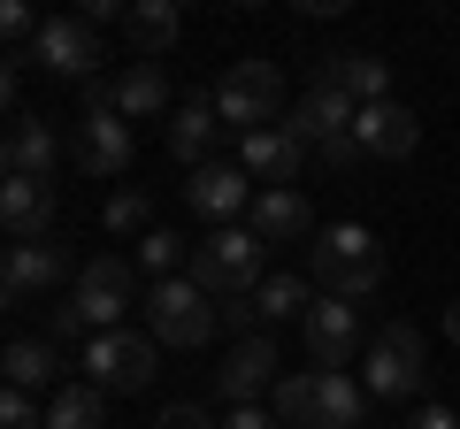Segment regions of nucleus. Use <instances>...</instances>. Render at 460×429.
<instances>
[{
    "label": "nucleus",
    "mask_w": 460,
    "mask_h": 429,
    "mask_svg": "<svg viewBox=\"0 0 460 429\" xmlns=\"http://www.w3.org/2000/svg\"><path fill=\"white\" fill-rule=\"evenodd\" d=\"M307 268H314V284H323V299H345V307H361V299L384 292V246L361 231V223H330V231H314Z\"/></svg>",
    "instance_id": "1"
},
{
    "label": "nucleus",
    "mask_w": 460,
    "mask_h": 429,
    "mask_svg": "<svg viewBox=\"0 0 460 429\" xmlns=\"http://www.w3.org/2000/svg\"><path fill=\"white\" fill-rule=\"evenodd\" d=\"M368 391L353 376H330V368H307V376H277V422L284 429H361Z\"/></svg>",
    "instance_id": "2"
},
{
    "label": "nucleus",
    "mask_w": 460,
    "mask_h": 429,
    "mask_svg": "<svg viewBox=\"0 0 460 429\" xmlns=\"http://www.w3.org/2000/svg\"><path fill=\"white\" fill-rule=\"evenodd\" d=\"M261 238L253 231H238V223H223V231H208L192 246V268L184 276L199 284V292H223V299H246V292H261Z\"/></svg>",
    "instance_id": "3"
},
{
    "label": "nucleus",
    "mask_w": 460,
    "mask_h": 429,
    "mask_svg": "<svg viewBox=\"0 0 460 429\" xmlns=\"http://www.w3.org/2000/svg\"><path fill=\"white\" fill-rule=\"evenodd\" d=\"M429 383V346L414 322H384L368 337V368H361V391L368 398H422Z\"/></svg>",
    "instance_id": "4"
},
{
    "label": "nucleus",
    "mask_w": 460,
    "mask_h": 429,
    "mask_svg": "<svg viewBox=\"0 0 460 429\" xmlns=\"http://www.w3.org/2000/svg\"><path fill=\"white\" fill-rule=\"evenodd\" d=\"M215 116L223 123H238V138L246 131H277L284 123V77H277V62H230V77L215 84Z\"/></svg>",
    "instance_id": "5"
},
{
    "label": "nucleus",
    "mask_w": 460,
    "mask_h": 429,
    "mask_svg": "<svg viewBox=\"0 0 460 429\" xmlns=\"http://www.w3.org/2000/svg\"><path fill=\"white\" fill-rule=\"evenodd\" d=\"M138 307V276L123 253H100V261L77 268V292H69V314H77V330H123V314Z\"/></svg>",
    "instance_id": "6"
},
{
    "label": "nucleus",
    "mask_w": 460,
    "mask_h": 429,
    "mask_svg": "<svg viewBox=\"0 0 460 429\" xmlns=\"http://www.w3.org/2000/svg\"><path fill=\"white\" fill-rule=\"evenodd\" d=\"M146 322H154V346H208L215 330H223V307H208V292H199L192 276H162L146 292Z\"/></svg>",
    "instance_id": "7"
},
{
    "label": "nucleus",
    "mask_w": 460,
    "mask_h": 429,
    "mask_svg": "<svg viewBox=\"0 0 460 429\" xmlns=\"http://www.w3.org/2000/svg\"><path fill=\"white\" fill-rule=\"evenodd\" d=\"M154 368H162V346L138 330H100L84 337V383H100V391H146Z\"/></svg>",
    "instance_id": "8"
},
{
    "label": "nucleus",
    "mask_w": 460,
    "mask_h": 429,
    "mask_svg": "<svg viewBox=\"0 0 460 429\" xmlns=\"http://www.w3.org/2000/svg\"><path fill=\"white\" fill-rule=\"evenodd\" d=\"M131 123L115 116V108H84V123H77V138H69V162L84 169V177H123L131 169Z\"/></svg>",
    "instance_id": "9"
},
{
    "label": "nucleus",
    "mask_w": 460,
    "mask_h": 429,
    "mask_svg": "<svg viewBox=\"0 0 460 429\" xmlns=\"http://www.w3.org/2000/svg\"><path fill=\"white\" fill-rule=\"evenodd\" d=\"M299 330H307V353H314V368L345 376V361L361 353V307H345V299H314V307L299 314Z\"/></svg>",
    "instance_id": "10"
},
{
    "label": "nucleus",
    "mask_w": 460,
    "mask_h": 429,
    "mask_svg": "<svg viewBox=\"0 0 460 429\" xmlns=\"http://www.w3.org/2000/svg\"><path fill=\"white\" fill-rule=\"evenodd\" d=\"M353 146H361L368 162H407V153L422 146V123H414V108H399V100H376V108L353 116Z\"/></svg>",
    "instance_id": "11"
},
{
    "label": "nucleus",
    "mask_w": 460,
    "mask_h": 429,
    "mask_svg": "<svg viewBox=\"0 0 460 429\" xmlns=\"http://www.w3.org/2000/svg\"><path fill=\"white\" fill-rule=\"evenodd\" d=\"M184 207H192V214H208L215 231H223V223H238V214L253 207L246 169H238V162H208V169H192V184H184Z\"/></svg>",
    "instance_id": "12"
},
{
    "label": "nucleus",
    "mask_w": 460,
    "mask_h": 429,
    "mask_svg": "<svg viewBox=\"0 0 460 429\" xmlns=\"http://www.w3.org/2000/svg\"><path fill=\"white\" fill-rule=\"evenodd\" d=\"M246 231L261 238V246H299V238H314V207L299 184H277V192H253L246 207Z\"/></svg>",
    "instance_id": "13"
},
{
    "label": "nucleus",
    "mask_w": 460,
    "mask_h": 429,
    "mask_svg": "<svg viewBox=\"0 0 460 429\" xmlns=\"http://www.w3.org/2000/svg\"><path fill=\"white\" fill-rule=\"evenodd\" d=\"M31 47H39V62H47L54 77H93L100 69V31L84 16H47Z\"/></svg>",
    "instance_id": "14"
},
{
    "label": "nucleus",
    "mask_w": 460,
    "mask_h": 429,
    "mask_svg": "<svg viewBox=\"0 0 460 429\" xmlns=\"http://www.w3.org/2000/svg\"><path fill=\"white\" fill-rule=\"evenodd\" d=\"M215 391L230 407H261V391H277V346L269 337H238V353L215 368Z\"/></svg>",
    "instance_id": "15"
},
{
    "label": "nucleus",
    "mask_w": 460,
    "mask_h": 429,
    "mask_svg": "<svg viewBox=\"0 0 460 429\" xmlns=\"http://www.w3.org/2000/svg\"><path fill=\"white\" fill-rule=\"evenodd\" d=\"M0 231L16 238V246H39V238L54 231V184L8 177V184H0Z\"/></svg>",
    "instance_id": "16"
},
{
    "label": "nucleus",
    "mask_w": 460,
    "mask_h": 429,
    "mask_svg": "<svg viewBox=\"0 0 460 429\" xmlns=\"http://www.w3.org/2000/svg\"><path fill=\"white\" fill-rule=\"evenodd\" d=\"M314 84H338L353 108H376V100H392V62H376V54H323L314 62Z\"/></svg>",
    "instance_id": "17"
},
{
    "label": "nucleus",
    "mask_w": 460,
    "mask_h": 429,
    "mask_svg": "<svg viewBox=\"0 0 460 429\" xmlns=\"http://www.w3.org/2000/svg\"><path fill=\"white\" fill-rule=\"evenodd\" d=\"M299 162H307V146H299L284 123H277V131H246V138H238V169H246V177H261V192L292 184Z\"/></svg>",
    "instance_id": "18"
},
{
    "label": "nucleus",
    "mask_w": 460,
    "mask_h": 429,
    "mask_svg": "<svg viewBox=\"0 0 460 429\" xmlns=\"http://www.w3.org/2000/svg\"><path fill=\"white\" fill-rule=\"evenodd\" d=\"M62 276H69L62 246H8V253H0V284H8L16 299H31V292H54Z\"/></svg>",
    "instance_id": "19"
},
{
    "label": "nucleus",
    "mask_w": 460,
    "mask_h": 429,
    "mask_svg": "<svg viewBox=\"0 0 460 429\" xmlns=\"http://www.w3.org/2000/svg\"><path fill=\"white\" fill-rule=\"evenodd\" d=\"M8 162H16V177H39V184H54V169H62V131H54L47 116H16Z\"/></svg>",
    "instance_id": "20"
},
{
    "label": "nucleus",
    "mask_w": 460,
    "mask_h": 429,
    "mask_svg": "<svg viewBox=\"0 0 460 429\" xmlns=\"http://www.w3.org/2000/svg\"><path fill=\"white\" fill-rule=\"evenodd\" d=\"M123 39H131L138 62H154V54H169L184 39V16H177V0H138L131 16H123Z\"/></svg>",
    "instance_id": "21"
},
{
    "label": "nucleus",
    "mask_w": 460,
    "mask_h": 429,
    "mask_svg": "<svg viewBox=\"0 0 460 429\" xmlns=\"http://www.w3.org/2000/svg\"><path fill=\"white\" fill-rule=\"evenodd\" d=\"M162 108H169L162 62H131L123 77H115V116H123V123H146V116H162Z\"/></svg>",
    "instance_id": "22"
},
{
    "label": "nucleus",
    "mask_w": 460,
    "mask_h": 429,
    "mask_svg": "<svg viewBox=\"0 0 460 429\" xmlns=\"http://www.w3.org/2000/svg\"><path fill=\"white\" fill-rule=\"evenodd\" d=\"M215 131H223L215 100H184V108H177V123H169V153H177V162H192V169H208Z\"/></svg>",
    "instance_id": "23"
},
{
    "label": "nucleus",
    "mask_w": 460,
    "mask_h": 429,
    "mask_svg": "<svg viewBox=\"0 0 460 429\" xmlns=\"http://www.w3.org/2000/svg\"><path fill=\"white\" fill-rule=\"evenodd\" d=\"M0 383L8 391H47L54 383V346L47 337H16V346L0 353Z\"/></svg>",
    "instance_id": "24"
},
{
    "label": "nucleus",
    "mask_w": 460,
    "mask_h": 429,
    "mask_svg": "<svg viewBox=\"0 0 460 429\" xmlns=\"http://www.w3.org/2000/svg\"><path fill=\"white\" fill-rule=\"evenodd\" d=\"M47 429H108V391H100V383H69V391H54Z\"/></svg>",
    "instance_id": "25"
},
{
    "label": "nucleus",
    "mask_w": 460,
    "mask_h": 429,
    "mask_svg": "<svg viewBox=\"0 0 460 429\" xmlns=\"http://www.w3.org/2000/svg\"><path fill=\"white\" fill-rule=\"evenodd\" d=\"M307 307H314L307 276H261V292H253V314L261 322H284V314H307Z\"/></svg>",
    "instance_id": "26"
},
{
    "label": "nucleus",
    "mask_w": 460,
    "mask_h": 429,
    "mask_svg": "<svg viewBox=\"0 0 460 429\" xmlns=\"http://www.w3.org/2000/svg\"><path fill=\"white\" fill-rule=\"evenodd\" d=\"M138 268H146L154 284H162V276H184V268H192V246H184L177 231H146V238H138Z\"/></svg>",
    "instance_id": "27"
},
{
    "label": "nucleus",
    "mask_w": 460,
    "mask_h": 429,
    "mask_svg": "<svg viewBox=\"0 0 460 429\" xmlns=\"http://www.w3.org/2000/svg\"><path fill=\"white\" fill-rule=\"evenodd\" d=\"M146 214H154L146 184H123V192H108V231H115V238H131V231H146Z\"/></svg>",
    "instance_id": "28"
},
{
    "label": "nucleus",
    "mask_w": 460,
    "mask_h": 429,
    "mask_svg": "<svg viewBox=\"0 0 460 429\" xmlns=\"http://www.w3.org/2000/svg\"><path fill=\"white\" fill-rule=\"evenodd\" d=\"M0 429H47V414L31 407V391H8L0 383Z\"/></svg>",
    "instance_id": "29"
},
{
    "label": "nucleus",
    "mask_w": 460,
    "mask_h": 429,
    "mask_svg": "<svg viewBox=\"0 0 460 429\" xmlns=\"http://www.w3.org/2000/svg\"><path fill=\"white\" fill-rule=\"evenodd\" d=\"M0 39H39V16H31V0H0Z\"/></svg>",
    "instance_id": "30"
},
{
    "label": "nucleus",
    "mask_w": 460,
    "mask_h": 429,
    "mask_svg": "<svg viewBox=\"0 0 460 429\" xmlns=\"http://www.w3.org/2000/svg\"><path fill=\"white\" fill-rule=\"evenodd\" d=\"M223 330H238V337H253V330H261V314H253V292L223 307Z\"/></svg>",
    "instance_id": "31"
},
{
    "label": "nucleus",
    "mask_w": 460,
    "mask_h": 429,
    "mask_svg": "<svg viewBox=\"0 0 460 429\" xmlns=\"http://www.w3.org/2000/svg\"><path fill=\"white\" fill-rule=\"evenodd\" d=\"M154 429H223V422H208L199 407H162V422H154Z\"/></svg>",
    "instance_id": "32"
},
{
    "label": "nucleus",
    "mask_w": 460,
    "mask_h": 429,
    "mask_svg": "<svg viewBox=\"0 0 460 429\" xmlns=\"http://www.w3.org/2000/svg\"><path fill=\"white\" fill-rule=\"evenodd\" d=\"M314 153H323V162H330V169H353V162H368V153H361V146H353V131H345V138H330V146H314Z\"/></svg>",
    "instance_id": "33"
},
{
    "label": "nucleus",
    "mask_w": 460,
    "mask_h": 429,
    "mask_svg": "<svg viewBox=\"0 0 460 429\" xmlns=\"http://www.w3.org/2000/svg\"><path fill=\"white\" fill-rule=\"evenodd\" d=\"M77 16H84V23H93V31H100V23H123V16H131V8H123V0H84Z\"/></svg>",
    "instance_id": "34"
},
{
    "label": "nucleus",
    "mask_w": 460,
    "mask_h": 429,
    "mask_svg": "<svg viewBox=\"0 0 460 429\" xmlns=\"http://www.w3.org/2000/svg\"><path fill=\"white\" fill-rule=\"evenodd\" d=\"M223 429H284V422H277V414H261V407H230Z\"/></svg>",
    "instance_id": "35"
},
{
    "label": "nucleus",
    "mask_w": 460,
    "mask_h": 429,
    "mask_svg": "<svg viewBox=\"0 0 460 429\" xmlns=\"http://www.w3.org/2000/svg\"><path fill=\"white\" fill-rule=\"evenodd\" d=\"M407 429H460V414H453V407H422Z\"/></svg>",
    "instance_id": "36"
},
{
    "label": "nucleus",
    "mask_w": 460,
    "mask_h": 429,
    "mask_svg": "<svg viewBox=\"0 0 460 429\" xmlns=\"http://www.w3.org/2000/svg\"><path fill=\"white\" fill-rule=\"evenodd\" d=\"M8 108H16V69L0 62V116H8Z\"/></svg>",
    "instance_id": "37"
},
{
    "label": "nucleus",
    "mask_w": 460,
    "mask_h": 429,
    "mask_svg": "<svg viewBox=\"0 0 460 429\" xmlns=\"http://www.w3.org/2000/svg\"><path fill=\"white\" fill-rule=\"evenodd\" d=\"M445 337H453V346H460V299H453V307H445Z\"/></svg>",
    "instance_id": "38"
},
{
    "label": "nucleus",
    "mask_w": 460,
    "mask_h": 429,
    "mask_svg": "<svg viewBox=\"0 0 460 429\" xmlns=\"http://www.w3.org/2000/svg\"><path fill=\"white\" fill-rule=\"evenodd\" d=\"M8 177H16V162H8V138H0V184H8Z\"/></svg>",
    "instance_id": "39"
},
{
    "label": "nucleus",
    "mask_w": 460,
    "mask_h": 429,
    "mask_svg": "<svg viewBox=\"0 0 460 429\" xmlns=\"http://www.w3.org/2000/svg\"><path fill=\"white\" fill-rule=\"evenodd\" d=\"M8 307H16V292H8V284H0V314H8Z\"/></svg>",
    "instance_id": "40"
}]
</instances>
